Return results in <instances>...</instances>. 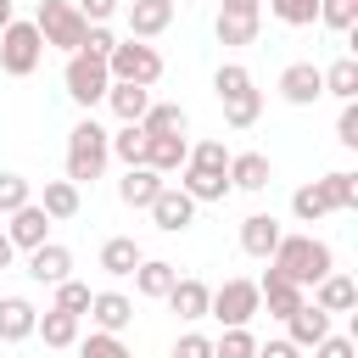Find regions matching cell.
Instances as JSON below:
<instances>
[{"label":"cell","mask_w":358,"mask_h":358,"mask_svg":"<svg viewBox=\"0 0 358 358\" xmlns=\"http://www.w3.org/2000/svg\"><path fill=\"white\" fill-rule=\"evenodd\" d=\"M268 268H280L291 285H302V291H313L330 268H336V252L319 241V235H280V246H274V257H268Z\"/></svg>","instance_id":"obj_1"},{"label":"cell","mask_w":358,"mask_h":358,"mask_svg":"<svg viewBox=\"0 0 358 358\" xmlns=\"http://www.w3.org/2000/svg\"><path fill=\"white\" fill-rule=\"evenodd\" d=\"M213 95H218L229 129H252V123L263 117V90H257V78H252L241 62H224V67L213 73Z\"/></svg>","instance_id":"obj_2"},{"label":"cell","mask_w":358,"mask_h":358,"mask_svg":"<svg viewBox=\"0 0 358 358\" xmlns=\"http://www.w3.org/2000/svg\"><path fill=\"white\" fill-rule=\"evenodd\" d=\"M112 134L95 123V117H78L73 129H67V179L73 185H95L101 173H106V162H112V145H106Z\"/></svg>","instance_id":"obj_3"},{"label":"cell","mask_w":358,"mask_h":358,"mask_svg":"<svg viewBox=\"0 0 358 358\" xmlns=\"http://www.w3.org/2000/svg\"><path fill=\"white\" fill-rule=\"evenodd\" d=\"M34 28H39V39H45V50H78L84 45V34H90V22L73 11V0H39V11H34Z\"/></svg>","instance_id":"obj_4"},{"label":"cell","mask_w":358,"mask_h":358,"mask_svg":"<svg viewBox=\"0 0 358 358\" xmlns=\"http://www.w3.org/2000/svg\"><path fill=\"white\" fill-rule=\"evenodd\" d=\"M106 73H112V84H140V90H151V84L162 78V56H157L151 45H140V39H117L112 56H106Z\"/></svg>","instance_id":"obj_5"},{"label":"cell","mask_w":358,"mask_h":358,"mask_svg":"<svg viewBox=\"0 0 358 358\" xmlns=\"http://www.w3.org/2000/svg\"><path fill=\"white\" fill-rule=\"evenodd\" d=\"M39 62H45L39 28H34V22H11V28L0 34V73H6V78H28Z\"/></svg>","instance_id":"obj_6"},{"label":"cell","mask_w":358,"mask_h":358,"mask_svg":"<svg viewBox=\"0 0 358 358\" xmlns=\"http://www.w3.org/2000/svg\"><path fill=\"white\" fill-rule=\"evenodd\" d=\"M62 84H67V95H73L78 106H95V101H106L112 73H106V62H101V56L73 50V56H67V67H62Z\"/></svg>","instance_id":"obj_7"},{"label":"cell","mask_w":358,"mask_h":358,"mask_svg":"<svg viewBox=\"0 0 358 358\" xmlns=\"http://www.w3.org/2000/svg\"><path fill=\"white\" fill-rule=\"evenodd\" d=\"M207 313H213L224 330H246V324L263 313V308H257V280H224V285L213 291Z\"/></svg>","instance_id":"obj_8"},{"label":"cell","mask_w":358,"mask_h":358,"mask_svg":"<svg viewBox=\"0 0 358 358\" xmlns=\"http://www.w3.org/2000/svg\"><path fill=\"white\" fill-rule=\"evenodd\" d=\"M302 302H308V291H302V285H291L280 268H263V280H257V308H268V319H280V324H285Z\"/></svg>","instance_id":"obj_9"},{"label":"cell","mask_w":358,"mask_h":358,"mask_svg":"<svg viewBox=\"0 0 358 358\" xmlns=\"http://www.w3.org/2000/svg\"><path fill=\"white\" fill-rule=\"evenodd\" d=\"M145 213H151V224H157L162 235H185V229L196 224V201H190L179 185H162V196H157Z\"/></svg>","instance_id":"obj_10"},{"label":"cell","mask_w":358,"mask_h":358,"mask_svg":"<svg viewBox=\"0 0 358 358\" xmlns=\"http://www.w3.org/2000/svg\"><path fill=\"white\" fill-rule=\"evenodd\" d=\"M129 39H157V34H168L173 28V0H129Z\"/></svg>","instance_id":"obj_11"},{"label":"cell","mask_w":358,"mask_h":358,"mask_svg":"<svg viewBox=\"0 0 358 358\" xmlns=\"http://www.w3.org/2000/svg\"><path fill=\"white\" fill-rule=\"evenodd\" d=\"M185 157H190V140L185 134H145V157H140V168H151V173H179L185 168Z\"/></svg>","instance_id":"obj_12"},{"label":"cell","mask_w":358,"mask_h":358,"mask_svg":"<svg viewBox=\"0 0 358 358\" xmlns=\"http://www.w3.org/2000/svg\"><path fill=\"white\" fill-rule=\"evenodd\" d=\"M6 241H11L17 252H34V246H45V241H50V218H45V207H39V201L17 207V213H11V224H6Z\"/></svg>","instance_id":"obj_13"},{"label":"cell","mask_w":358,"mask_h":358,"mask_svg":"<svg viewBox=\"0 0 358 358\" xmlns=\"http://www.w3.org/2000/svg\"><path fill=\"white\" fill-rule=\"evenodd\" d=\"M280 218L274 213H252V218H241V252L246 257H257V263H268L274 257V246H280Z\"/></svg>","instance_id":"obj_14"},{"label":"cell","mask_w":358,"mask_h":358,"mask_svg":"<svg viewBox=\"0 0 358 358\" xmlns=\"http://www.w3.org/2000/svg\"><path fill=\"white\" fill-rule=\"evenodd\" d=\"M28 280H39V285H62V280H73V252H67L62 241L34 246V252H28Z\"/></svg>","instance_id":"obj_15"},{"label":"cell","mask_w":358,"mask_h":358,"mask_svg":"<svg viewBox=\"0 0 358 358\" xmlns=\"http://www.w3.org/2000/svg\"><path fill=\"white\" fill-rule=\"evenodd\" d=\"M90 324L106 330V336H123V330L134 324V302H129L123 291H95V296H90Z\"/></svg>","instance_id":"obj_16"},{"label":"cell","mask_w":358,"mask_h":358,"mask_svg":"<svg viewBox=\"0 0 358 358\" xmlns=\"http://www.w3.org/2000/svg\"><path fill=\"white\" fill-rule=\"evenodd\" d=\"M319 95H324V78H319L313 62H291V67L280 73V101H291V106H313Z\"/></svg>","instance_id":"obj_17"},{"label":"cell","mask_w":358,"mask_h":358,"mask_svg":"<svg viewBox=\"0 0 358 358\" xmlns=\"http://www.w3.org/2000/svg\"><path fill=\"white\" fill-rule=\"evenodd\" d=\"M268 179H274V168H268V157L263 151H229V190H268Z\"/></svg>","instance_id":"obj_18"},{"label":"cell","mask_w":358,"mask_h":358,"mask_svg":"<svg viewBox=\"0 0 358 358\" xmlns=\"http://www.w3.org/2000/svg\"><path fill=\"white\" fill-rule=\"evenodd\" d=\"M313 308H319V313H352V308H358V285H352V274L330 268V274L313 285Z\"/></svg>","instance_id":"obj_19"},{"label":"cell","mask_w":358,"mask_h":358,"mask_svg":"<svg viewBox=\"0 0 358 358\" xmlns=\"http://www.w3.org/2000/svg\"><path fill=\"white\" fill-rule=\"evenodd\" d=\"M324 336H330V313H319L313 302H302V308L285 319V341H291V347H302V352H313Z\"/></svg>","instance_id":"obj_20"},{"label":"cell","mask_w":358,"mask_h":358,"mask_svg":"<svg viewBox=\"0 0 358 358\" xmlns=\"http://www.w3.org/2000/svg\"><path fill=\"white\" fill-rule=\"evenodd\" d=\"M162 302H168V308H173V313H179L185 324H196V319H207L213 285H201V280H190V274H185V280H173V291H168Z\"/></svg>","instance_id":"obj_21"},{"label":"cell","mask_w":358,"mask_h":358,"mask_svg":"<svg viewBox=\"0 0 358 358\" xmlns=\"http://www.w3.org/2000/svg\"><path fill=\"white\" fill-rule=\"evenodd\" d=\"M162 173H151V168H123V179H117V201L123 207H151L157 196H162Z\"/></svg>","instance_id":"obj_22"},{"label":"cell","mask_w":358,"mask_h":358,"mask_svg":"<svg viewBox=\"0 0 358 358\" xmlns=\"http://www.w3.org/2000/svg\"><path fill=\"white\" fill-rule=\"evenodd\" d=\"M39 324V308L28 296H0V341H28Z\"/></svg>","instance_id":"obj_23"},{"label":"cell","mask_w":358,"mask_h":358,"mask_svg":"<svg viewBox=\"0 0 358 358\" xmlns=\"http://www.w3.org/2000/svg\"><path fill=\"white\" fill-rule=\"evenodd\" d=\"M173 280H179V268H173L168 257H140V268H134V291L151 296V302H162V296L173 291Z\"/></svg>","instance_id":"obj_24"},{"label":"cell","mask_w":358,"mask_h":358,"mask_svg":"<svg viewBox=\"0 0 358 358\" xmlns=\"http://www.w3.org/2000/svg\"><path fill=\"white\" fill-rule=\"evenodd\" d=\"M140 241L134 235H112V241H101V268L112 274V280H123V274H134L140 268Z\"/></svg>","instance_id":"obj_25"},{"label":"cell","mask_w":358,"mask_h":358,"mask_svg":"<svg viewBox=\"0 0 358 358\" xmlns=\"http://www.w3.org/2000/svg\"><path fill=\"white\" fill-rule=\"evenodd\" d=\"M257 28H263V11H218V22H213L218 45H252Z\"/></svg>","instance_id":"obj_26"},{"label":"cell","mask_w":358,"mask_h":358,"mask_svg":"<svg viewBox=\"0 0 358 358\" xmlns=\"http://www.w3.org/2000/svg\"><path fill=\"white\" fill-rule=\"evenodd\" d=\"M39 207H45V218H50V224H67V218H78V185H73V179H45V196H39Z\"/></svg>","instance_id":"obj_27"},{"label":"cell","mask_w":358,"mask_h":358,"mask_svg":"<svg viewBox=\"0 0 358 358\" xmlns=\"http://www.w3.org/2000/svg\"><path fill=\"white\" fill-rule=\"evenodd\" d=\"M106 106H112L117 123H140L145 106H151V90H140V84H112V90H106Z\"/></svg>","instance_id":"obj_28"},{"label":"cell","mask_w":358,"mask_h":358,"mask_svg":"<svg viewBox=\"0 0 358 358\" xmlns=\"http://www.w3.org/2000/svg\"><path fill=\"white\" fill-rule=\"evenodd\" d=\"M179 190L201 207V201H224L229 196V179L224 173H201V168H179Z\"/></svg>","instance_id":"obj_29"},{"label":"cell","mask_w":358,"mask_h":358,"mask_svg":"<svg viewBox=\"0 0 358 358\" xmlns=\"http://www.w3.org/2000/svg\"><path fill=\"white\" fill-rule=\"evenodd\" d=\"M34 336H39L45 347H78V319L62 313V308H45L39 324H34Z\"/></svg>","instance_id":"obj_30"},{"label":"cell","mask_w":358,"mask_h":358,"mask_svg":"<svg viewBox=\"0 0 358 358\" xmlns=\"http://www.w3.org/2000/svg\"><path fill=\"white\" fill-rule=\"evenodd\" d=\"M319 78H324V95H336L341 106H347V101H358V62H352V56H341V62L319 67Z\"/></svg>","instance_id":"obj_31"},{"label":"cell","mask_w":358,"mask_h":358,"mask_svg":"<svg viewBox=\"0 0 358 358\" xmlns=\"http://www.w3.org/2000/svg\"><path fill=\"white\" fill-rule=\"evenodd\" d=\"M185 129H190V117L173 101H151L145 117H140V134H185Z\"/></svg>","instance_id":"obj_32"},{"label":"cell","mask_w":358,"mask_h":358,"mask_svg":"<svg viewBox=\"0 0 358 358\" xmlns=\"http://www.w3.org/2000/svg\"><path fill=\"white\" fill-rule=\"evenodd\" d=\"M319 185H324V196H330V207H336V213H352V207H358V173H352V168L324 173Z\"/></svg>","instance_id":"obj_33"},{"label":"cell","mask_w":358,"mask_h":358,"mask_svg":"<svg viewBox=\"0 0 358 358\" xmlns=\"http://www.w3.org/2000/svg\"><path fill=\"white\" fill-rule=\"evenodd\" d=\"M291 213H296L302 224H319V218H324V213H336V207H330L324 185L313 179V185H296V196H291Z\"/></svg>","instance_id":"obj_34"},{"label":"cell","mask_w":358,"mask_h":358,"mask_svg":"<svg viewBox=\"0 0 358 358\" xmlns=\"http://www.w3.org/2000/svg\"><path fill=\"white\" fill-rule=\"evenodd\" d=\"M106 145H112V157H117L123 168H140V157H145V134H140V123H123Z\"/></svg>","instance_id":"obj_35"},{"label":"cell","mask_w":358,"mask_h":358,"mask_svg":"<svg viewBox=\"0 0 358 358\" xmlns=\"http://www.w3.org/2000/svg\"><path fill=\"white\" fill-rule=\"evenodd\" d=\"M185 168H201V173H224V179H229V151H224V140H201V145H190Z\"/></svg>","instance_id":"obj_36"},{"label":"cell","mask_w":358,"mask_h":358,"mask_svg":"<svg viewBox=\"0 0 358 358\" xmlns=\"http://www.w3.org/2000/svg\"><path fill=\"white\" fill-rule=\"evenodd\" d=\"M78 358H134V352H129V341H123V336H106V330H90V336L78 341Z\"/></svg>","instance_id":"obj_37"},{"label":"cell","mask_w":358,"mask_h":358,"mask_svg":"<svg viewBox=\"0 0 358 358\" xmlns=\"http://www.w3.org/2000/svg\"><path fill=\"white\" fill-rule=\"evenodd\" d=\"M90 296H95V291H90L84 280H62V285H56V302H50V308H62V313L84 319V313H90Z\"/></svg>","instance_id":"obj_38"},{"label":"cell","mask_w":358,"mask_h":358,"mask_svg":"<svg viewBox=\"0 0 358 358\" xmlns=\"http://www.w3.org/2000/svg\"><path fill=\"white\" fill-rule=\"evenodd\" d=\"M34 201V185L22 179V173H0V218H11L17 207H28Z\"/></svg>","instance_id":"obj_39"},{"label":"cell","mask_w":358,"mask_h":358,"mask_svg":"<svg viewBox=\"0 0 358 358\" xmlns=\"http://www.w3.org/2000/svg\"><path fill=\"white\" fill-rule=\"evenodd\" d=\"M268 11H274L285 28H308V22H319V0H268Z\"/></svg>","instance_id":"obj_40"},{"label":"cell","mask_w":358,"mask_h":358,"mask_svg":"<svg viewBox=\"0 0 358 358\" xmlns=\"http://www.w3.org/2000/svg\"><path fill=\"white\" fill-rule=\"evenodd\" d=\"M213 358H257V336L252 330H224L213 341Z\"/></svg>","instance_id":"obj_41"},{"label":"cell","mask_w":358,"mask_h":358,"mask_svg":"<svg viewBox=\"0 0 358 358\" xmlns=\"http://www.w3.org/2000/svg\"><path fill=\"white\" fill-rule=\"evenodd\" d=\"M319 22L336 28V34H347L358 22V0H319Z\"/></svg>","instance_id":"obj_42"},{"label":"cell","mask_w":358,"mask_h":358,"mask_svg":"<svg viewBox=\"0 0 358 358\" xmlns=\"http://www.w3.org/2000/svg\"><path fill=\"white\" fill-rule=\"evenodd\" d=\"M173 358H213V336H201V330H185V336L173 341Z\"/></svg>","instance_id":"obj_43"},{"label":"cell","mask_w":358,"mask_h":358,"mask_svg":"<svg viewBox=\"0 0 358 358\" xmlns=\"http://www.w3.org/2000/svg\"><path fill=\"white\" fill-rule=\"evenodd\" d=\"M117 6H123V0H73V11H78L90 28H95V22H112V17H117Z\"/></svg>","instance_id":"obj_44"},{"label":"cell","mask_w":358,"mask_h":358,"mask_svg":"<svg viewBox=\"0 0 358 358\" xmlns=\"http://www.w3.org/2000/svg\"><path fill=\"white\" fill-rule=\"evenodd\" d=\"M112 45H117V34H112L106 22H95V28L84 34V45H78V50H90V56H101V62H106V56H112Z\"/></svg>","instance_id":"obj_45"},{"label":"cell","mask_w":358,"mask_h":358,"mask_svg":"<svg viewBox=\"0 0 358 358\" xmlns=\"http://www.w3.org/2000/svg\"><path fill=\"white\" fill-rule=\"evenodd\" d=\"M336 140H341L347 151H358V101L341 106V117H336Z\"/></svg>","instance_id":"obj_46"},{"label":"cell","mask_w":358,"mask_h":358,"mask_svg":"<svg viewBox=\"0 0 358 358\" xmlns=\"http://www.w3.org/2000/svg\"><path fill=\"white\" fill-rule=\"evenodd\" d=\"M313 358H358V347H352V336H336V330H330V336L313 347Z\"/></svg>","instance_id":"obj_47"},{"label":"cell","mask_w":358,"mask_h":358,"mask_svg":"<svg viewBox=\"0 0 358 358\" xmlns=\"http://www.w3.org/2000/svg\"><path fill=\"white\" fill-rule=\"evenodd\" d=\"M257 358H302V347H291L280 336V341H257Z\"/></svg>","instance_id":"obj_48"},{"label":"cell","mask_w":358,"mask_h":358,"mask_svg":"<svg viewBox=\"0 0 358 358\" xmlns=\"http://www.w3.org/2000/svg\"><path fill=\"white\" fill-rule=\"evenodd\" d=\"M218 11H263V0H218Z\"/></svg>","instance_id":"obj_49"},{"label":"cell","mask_w":358,"mask_h":358,"mask_svg":"<svg viewBox=\"0 0 358 358\" xmlns=\"http://www.w3.org/2000/svg\"><path fill=\"white\" fill-rule=\"evenodd\" d=\"M11 257H17V246L6 241V229H0V268H11Z\"/></svg>","instance_id":"obj_50"},{"label":"cell","mask_w":358,"mask_h":358,"mask_svg":"<svg viewBox=\"0 0 358 358\" xmlns=\"http://www.w3.org/2000/svg\"><path fill=\"white\" fill-rule=\"evenodd\" d=\"M11 22H17V11H11V0H0V34H6Z\"/></svg>","instance_id":"obj_51"}]
</instances>
